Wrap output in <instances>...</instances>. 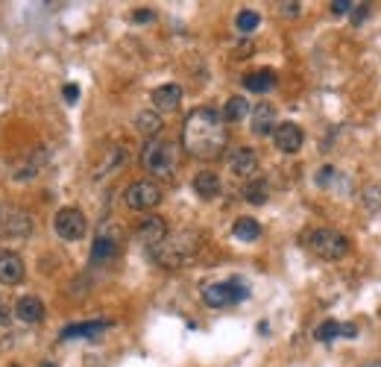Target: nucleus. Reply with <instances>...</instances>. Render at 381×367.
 <instances>
[{
    "mask_svg": "<svg viewBox=\"0 0 381 367\" xmlns=\"http://www.w3.org/2000/svg\"><path fill=\"white\" fill-rule=\"evenodd\" d=\"M226 121L223 115L211 106H199L194 109L185 124H182V147L191 153L194 159H220L226 150Z\"/></svg>",
    "mask_w": 381,
    "mask_h": 367,
    "instance_id": "nucleus-1",
    "label": "nucleus"
},
{
    "mask_svg": "<svg viewBox=\"0 0 381 367\" xmlns=\"http://www.w3.org/2000/svg\"><path fill=\"white\" fill-rule=\"evenodd\" d=\"M197 250H199V233H194V229H179L173 235L168 233V238L162 244H156L150 250V256L165 267H182Z\"/></svg>",
    "mask_w": 381,
    "mask_h": 367,
    "instance_id": "nucleus-2",
    "label": "nucleus"
},
{
    "mask_svg": "<svg viewBox=\"0 0 381 367\" xmlns=\"http://www.w3.org/2000/svg\"><path fill=\"white\" fill-rule=\"evenodd\" d=\"M141 165L144 170H150V177L173 180L179 170V144L165 139H150L141 150Z\"/></svg>",
    "mask_w": 381,
    "mask_h": 367,
    "instance_id": "nucleus-3",
    "label": "nucleus"
},
{
    "mask_svg": "<svg viewBox=\"0 0 381 367\" xmlns=\"http://www.w3.org/2000/svg\"><path fill=\"white\" fill-rule=\"evenodd\" d=\"M308 247H311L314 256L326 259V262H337L349 253V238L344 233H337V229L323 226V229H314V233L308 235Z\"/></svg>",
    "mask_w": 381,
    "mask_h": 367,
    "instance_id": "nucleus-4",
    "label": "nucleus"
},
{
    "mask_svg": "<svg viewBox=\"0 0 381 367\" xmlns=\"http://www.w3.org/2000/svg\"><path fill=\"white\" fill-rule=\"evenodd\" d=\"M250 297V288L240 279H226V282H211L203 288V300L211 308H223V305H235L240 300Z\"/></svg>",
    "mask_w": 381,
    "mask_h": 367,
    "instance_id": "nucleus-5",
    "label": "nucleus"
},
{
    "mask_svg": "<svg viewBox=\"0 0 381 367\" xmlns=\"http://www.w3.org/2000/svg\"><path fill=\"white\" fill-rule=\"evenodd\" d=\"M53 229H56V235L62 238V241H79V238L86 235L88 221H86V215H83L79 209L65 206V209H59V211H56Z\"/></svg>",
    "mask_w": 381,
    "mask_h": 367,
    "instance_id": "nucleus-6",
    "label": "nucleus"
},
{
    "mask_svg": "<svg viewBox=\"0 0 381 367\" xmlns=\"http://www.w3.org/2000/svg\"><path fill=\"white\" fill-rule=\"evenodd\" d=\"M124 200H127V206L132 211H150V209H156L158 203H162V188H158L153 180H135L127 188Z\"/></svg>",
    "mask_w": 381,
    "mask_h": 367,
    "instance_id": "nucleus-7",
    "label": "nucleus"
},
{
    "mask_svg": "<svg viewBox=\"0 0 381 367\" xmlns=\"http://www.w3.org/2000/svg\"><path fill=\"white\" fill-rule=\"evenodd\" d=\"M226 165L235 177H255L258 170V156L250 150V147H232L226 153Z\"/></svg>",
    "mask_w": 381,
    "mask_h": 367,
    "instance_id": "nucleus-8",
    "label": "nucleus"
},
{
    "mask_svg": "<svg viewBox=\"0 0 381 367\" xmlns=\"http://www.w3.org/2000/svg\"><path fill=\"white\" fill-rule=\"evenodd\" d=\"M120 253V233H109V229H100V235L91 244V262H112Z\"/></svg>",
    "mask_w": 381,
    "mask_h": 367,
    "instance_id": "nucleus-9",
    "label": "nucleus"
},
{
    "mask_svg": "<svg viewBox=\"0 0 381 367\" xmlns=\"http://www.w3.org/2000/svg\"><path fill=\"white\" fill-rule=\"evenodd\" d=\"M303 139H305L303 129H299L293 121H282V124H276V129H273V141L282 153H296L299 147H303Z\"/></svg>",
    "mask_w": 381,
    "mask_h": 367,
    "instance_id": "nucleus-10",
    "label": "nucleus"
},
{
    "mask_svg": "<svg viewBox=\"0 0 381 367\" xmlns=\"http://www.w3.org/2000/svg\"><path fill=\"white\" fill-rule=\"evenodd\" d=\"M24 279V259L12 250H0V285H18Z\"/></svg>",
    "mask_w": 381,
    "mask_h": 367,
    "instance_id": "nucleus-11",
    "label": "nucleus"
},
{
    "mask_svg": "<svg viewBox=\"0 0 381 367\" xmlns=\"http://www.w3.org/2000/svg\"><path fill=\"white\" fill-rule=\"evenodd\" d=\"M150 100H153L156 112H176L179 103H182V86H176V83L158 86V88H153Z\"/></svg>",
    "mask_w": 381,
    "mask_h": 367,
    "instance_id": "nucleus-12",
    "label": "nucleus"
},
{
    "mask_svg": "<svg viewBox=\"0 0 381 367\" xmlns=\"http://www.w3.org/2000/svg\"><path fill=\"white\" fill-rule=\"evenodd\" d=\"M135 235H138V241H144V244L153 250L156 244H162V241L168 238V223H165V218L150 215V218L141 221V226H138Z\"/></svg>",
    "mask_w": 381,
    "mask_h": 367,
    "instance_id": "nucleus-13",
    "label": "nucleus"
},
{
    "mask_svg": "<svg viewBox=\"0 0 381 367\" xmlns=\"http://www.w3.org/2000/svg\"><path fill=\"white\" fill-rule=\"evenodd\" d=\"M109 330V323L106 320H86V323H71L62 330V341H74V338H97V335H103Z\"/></svg>",
    "mask_w": 381,
    "mask_h": 367,
    "instance_id": "nucleus-14",
    "label": "nucleus"
},
{
    "mask_svg": "<svg viewBox=\"0 0 381 367\" xmlns=\"http://www.w3.org/2000/svg\"><path fill=\"white\" fill-rule=\"evenodd\" d=\"M15 315H18V320H24V323H42L45 320V303L38 297H33V294H27V297H21L15 303Z\"/></svg>",
    "mask_w": 381,
    "mask_h": 367,
    "instance_id": "nucleus-15",
    "label": "nucleus"
},
{
    "mask_svg": "<svg viewBox=\"0 0 381 367\" xmlns=\"http://www.w3.org/2000/svg\"><path fill=\"white\" fill-rule=\"evenodd\" d=\"M252 124V132L255 135H267V132H273L276 129V109L270 106V103H258L255 109H252V118H250Z\"/></svg>",
    "mask_w": 381,
    "mask_h": 367,
    "instance_id": "nucleus-16",
    "label": "nucleus"
},
{
    "mask_svg": "<svg viewBox=\"0 0 381 367\" xmlns=\"http://www.w3.org/2000/svg\"><path fill=\"white\" fill-rule=\"evenodd\" d=\"M220 188H223V185H220V177H217L214 170H199L197 177H194V191L203 200H214L220 194Z\"/></svg>",
    "mask_w": 381,
    "mask_h": 367,
    "instance_id": "nucleus-17",
    "label": "nucleus"
},
{
    "mask_svg": "<svg viewBox=\"0 0 381 367\" xmlns=\"http://www.w3.org/2000/svg\"><path fill=\"white\" fill-rule=\"evenodd\" d=\"M232 235L238 238V241H258L262 238V223H258L255 218H238L235 221V226H232Z\"/></svg>",
    "mask_w": 381,
    "mask_h": 367,
    "instance_id": "nucleus-18",
    "label": "nucleus"
},
{
    "mask_svg": "<svg viewBox=\"0 0 381 367\" xmlns=\"http://www.w3.org/2000/svg\"><path fill=\"white\" fill-rule=\"evenodd\" d=\"M135 127H138V132L141 135H147V141L150 139H156L158 132H162V118H158V112H138L135 115Z\"/></svg>",
    "mask_w": 381,
    "mask_h": 367,
    "instance_id": "nucleus-19",
    "label": "nucleus"
},
{
    "mask_svg": "<svg viewBox=\"0 0 381 367\" xmlns=\"http://www.w3.org/2000/svg\"><path fill=\"white\" fill-rule=\"evenodd\" d=\"M276 86V74L273 71H255V74H247L244 76V88L247 91H255V94H264Z\"/></svg>",
    "mask_w": 381,
    "mask_h": 367,
    "instance_id": "nucleus-20",
    "label": "nucleus"
},
{
    "mask_svg": "<svg viewBox=\"0 0 381 367\" xmlns=\"http://www.w3.org/2000/svg\"><path fill=\"white\" fill-rule=\"evenodd\" d=\"M250 115V103L244 98H229L226 100V109H223V121L226 124H238V121H244Z\"/></svg>",
    "mask_w": 381,
    "mask_h": 367,
    "instance_id": "nucleus-21",
    "label": "nucleus"
},
{
    "mask_svg": "<svg viewBox=\"0 0 381 367\" xmlns=\"http://www.w3.org/2000/svg\"><path fill=\"white\" fill-rule=\"evenodd\" d=\"M244 197H247L252 206H264L267 197H270V185H267V180H252V182L244 188Z\"/></svg>",
    "mask_w": 381,
    "mask_h": 367,
    "instance_id": "nucleus-22",
    "label": "nucleus"
},
{
    "mask_svg": "<svg viewBox=\"0 0 381 367\" xmlns=\"http://www.w3.org/2000/svg\"><path fill=\"white\" fill-rule=\"evenodd\" d=\"M361 209L370 211V215L381 209V188L378 185H367L364 191H361Z\"/></svg>",
    "mask_w": 381,
    "mask_h": 367,
    "instance_id": "nucleus-23",
    "label": "nucleus"
},
{
    "mask_svg": "<svg viewBox=\"0 0 381 367\" xmlns=\"http://www.w3.org/2000/svg\"><path fill=\"white\" fill-rule=\"evenodd\" d=\"M120 162H124V150H120V147H109L103 165L97 168V180H100V177H106V173H112L115 168H120Z\"/></svg>",
    "mask_w": 381,
    "mask_h": 367,
    "instance_id": "nucleus-24",
    "label": "nucleus"
},
{
    "mask_svg": "<svg viewBox=\"0 0 381 367\" xmlns=\"http://www.w3.org/2000/svg\"><path fill=\"white\" fill-rule=\"evenodd\" d=\"M238 30L240 33H252V30H258V24H262V15H258V12H252V9H244V12H240L238 15Z\"/></svg>",
    "mask_w": 381,
    "mask_h": 367,
    "instance_id": "nucleus-25",
    "label": "nucleus"
},
{
    "mask_svg": "<svg viewBox=\"0 0 381 367\" xmlns=\"http://www.w3.org/2000/svg\"><path fill=\"white\" fill-rule=\"evenodd\" d=\"M337 335H340V323H337V320H326V323H320L317 330H314V338H317V341H323V344L334 341Z\"/></svg>",
    "mask_w": 381,
    "mask_h": 367,
    "instance_id": "nucleus-26",
    "label": "nucleus"
},
{
    "mask_svg": "<svg viewBox=\"0 0 381 367\" xmlns=\"http://www.w3.org/2000/svg\"><path fill=\"white\" fill-rule=\"evenodd\" d=\"M355 6H358V4H352V0H334V4H332V12H334V15H349Z\"/></svg>",
    "mask_w": 381,
    "mask_h": 367,
    "instance_id": "nucleus-27",
    "label": "nucleus"
},
{
    "mask_svg": "<svg viewBox=\"0 0 381 367\" xmlns=\"http://www.w3.org/2000/svg\"><path fill=\"white\" fill-rule=\"evenodd\" d=\"M12 312H15V305H9V300L0 297V326H6V323H9Z\"/></svg>",
    "mask_w": 381,
    "mask_h": 367,
    "instance_id": "nucleus-28",
    "label": "nucleus"
},
{
    "mask_svg": "<svg viewBox=\"0 0 381 367\" xmlns=\"http://www.w3.org/2000/svg\"><path fill=\"white\" fill-rule=\"evenodd\" d=\"M332 177H334V168H332V165L320 168V173H317V185H329V182H332Z\"/></svg>",
    "mask_w": 381,
    "mask_h": 367,
    "instance_id": "nucleus-29",
    "label": "nucleus"
},
{
    "mask_svg": "<svg viewBox=\"0 0 381 367\" xmlns=\"http://www.w3.org/2000/svg\"><path fill=\"white\" fill-rule=\"evenodd\" d=\"M76 98H79V86H74V83L65 86V100L68 103H76Z\"/></svg>",
    "mask_w": 381,
    "mask_h": 367,
    "instance_id": "nucleus-30",
    "label": "nucleus"
},
{
    "mask_svg": "<svg viewBox=\"0 0 381 367\" xmlns=\"http://www.w3.org/2000/svg\"><path fill=\"white\" fill-rule=\"evenodd\" d=\"M282 15H299V4H282Z\"/></svg>",
    "mask_w": 381,
    "mask_h": 367,
    "instance_id": "nucleus-31",
    "label": "nucleus"
},
{
    "mask_svg": "<svg viewBox=\"0 0 381 367\" xmlns=\"http://www.w3.org/2000/svg\"><path fill=\"white\" fill-rule=\"evenodd\" d=\"M370 12V6L367 4H358V9H355V24H361V18H364Z\"/></svg>",
    "mask_w": 381,
    "mask_h": 367,
    "instance_id": "nucleus-32",
    "label": "nucleus"
},
{
    "mask_svg": "<svg viewBox=\"0 0 381 367\" xmlns=\"http://www.w3.org/2000/svg\"><path fill=\"white\" fill-rule=\"evenodd\" d=\"M135 21H153V12H135Z\"/></svg>",
    "mask_w": 381,
    "mask_h": 367,
    "instance_id": "nucleus-33",
    "label": "nucleus"
},
{
    "mask_svg": "<svg viewBox=\"0 0 381 367\" xmlns=\"http://www.w3.org/2000/svg\"><path fill=\"white\" fill-rule=\"evenodd\" d=\"M364 367H381V361H370V364H364Z\"/></svg>",
    "mask_w": 381,
    "mask_h": 367,
    "instance_id": "nucleus-34",
    "label": "nucleus"
},
{
    "mask_svg": "<svg viewBox=\"0 0 381 367\" xmlns=\"http://www.w3.org/2000/svg\"><path fill=\"white\" fill-rule=\"evenodd\" d=\"M9 367H21V364H9Z\"/></svg>",
    "mask_w": 381,
    "mask_h": 367,
    "instance_id": "nucleus-35",
    "label": "nucleus"
},
{
    "mask_svg": "<svg viewBox=\"0 0 381 367\" xmlns=\"http://www.w3.org/2000/svg\"><path fill=\"white\" fill-rule=\"evenodd\" d=\"M45 367H53V364H45Z\"/></svg>",
    "mask_w": 381,
    "mask_h": 367,
    "instance_id": "nucleus-36",
    "label": "nucleus"
}]
</instances>
